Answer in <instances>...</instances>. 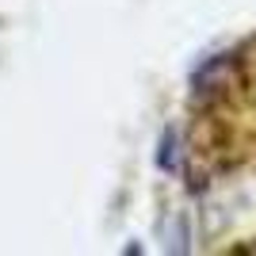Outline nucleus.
Here are the masks:
<instances>
[{"mask_svg":"<svg viewBox=\"0 0 256 256\" xmlns=\"http://www.w3.org/2000/svg\"><path fill=\"white\" fill-rule=\"evenodd\" d=\"M188 160L199 176H256V34L199 80L188 107Z\"/></svg>","mask_w":256,"mask_h":256,"instance_id":"nucleus-1","label":"nucleus"}]
</instances>
